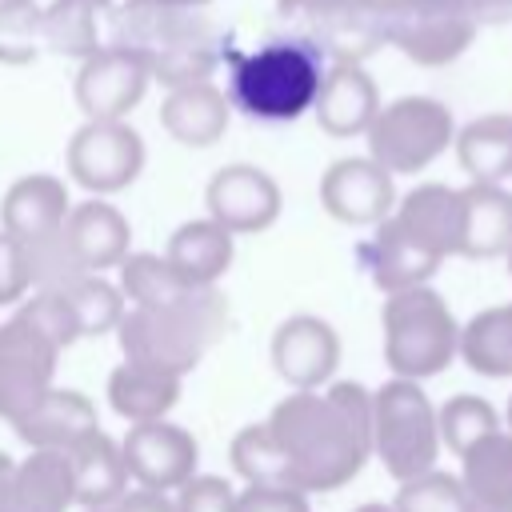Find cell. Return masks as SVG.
Instances as JSON below:
<instances>
[{
	"label": "cell",
	"mask_w": 512,
	"mask_h": 512,
	"mask_svg": "<svg viewBox=\"0 0 512 512\" xmlns=\"http://www.w3.org/2000/svg\"><path fill=\"white\" fill-rule=\"evenodd\" d=\"M268 428L288 460L292 484L312 492L344 488L372 456V392L356 380L324 388H288Z\"/></svg>",
	"instance_id": "cell-1"
},
{
	"label": "cell",
	"mask_w": 512,
	"mask_h": 512,
	"mask_svg": "<svg viewBox=\"0 0 512 512\" xmlns=\"http://www.w3.org/2000/svg\"><path fill=\"white\" fill-rule=\"evenodd\" d=\"M112 44L128 48L164 88L208 80L228 56L224 32L204 8H168L152 0H124L112 12Z\"/></svg>",
	"instance_id": "cell-2"
},
{
	"label": "cell",
	"mask_w": 512,
	"mask_h": 512,
	"mask_svg": "<svg viewBox=\"0 0 512 512\" xmlns=\"http://www.w3.org/2000/svg\"><path fill=\"white\" fill-rule=\"evenodd\" d=\"M228 332V300L216 284L188 288L168 304H132L116 324L124 360L188 376L200 356Z\"/></svg>",
	"instance_id": "cell-3"
},
{
	"label": "cell",
	"mask_w": 512,
	"mask_h": 512,
	"mask_svg": "<svg viewBox=\"0 0 512 512\" xmlns=\"http://www.w3.org/2000/svg\"><path fill=\"white\" fill-rule=\"evenodd\" d=\"M324 72H328V56L312 40H268L256 52L228 56L224 92L232 108L252 120L288 124L312 112Z\"/></svg>",
	"instance_id": "cell-4"
},
{
	"label": "cell",
	"mask_w": 512,
	"mask_h": 512,
	"mask_svg": "<svg viewBox=\"0 0 512 512\" xmlns=\"http://www.w3.org/2000/svg\"><path fill=\"white\" fill-rule=\"evenodd\" d=\"M380 320H384V364L392 376L428 380L456 360L460 324L436 288L412 284L400 292H384Z\"/></svg>",
	"instance_id": "cell-5"
},
{
	"label": "cell",
	"mask_w": 512,
	"mask_h": 512,
	"mask_svg": "<svg viewBox=\"0 0 512 512\" xmlns=\"http://www.w3.org/2000/svg\"><path fill=\"white\" fill-rule=\"evenodd\" d=\"M440 448V420L420 380L392 376L372 392V456L396 484L436 468Z\"/></svg>",
	"instance_id": "cell-6"
},
{
	"label": "cell",
	"mask_w": 512,
	"mask_h": 512,
	"mask_svg": "<svg viewBox=\"0 0 512 512\" xmlns=\"http://www.w3.org/2000/svg\"><path fill=\"white\" fill-rule=\"evenodd\" d=\"M364 136L368 156L380 160L392 176H416L452 148L456 120L452 108L432 96H400L392 104H380Z\"/></svg>",
	"instance_id": "cell-7"
},
{
	"label": "cell",
	"mask_w": 512,
	"mask_h": 512,
	"mask_svg": "<svg viewBox=\"0 0 512 512\" xmlns=\"http://www.w3.org/2000/svg\"><path fill=\"white\" fill-rule=\"evenodd\" d=\"M480 16L472 0H408L384 12V44L400 48L420 68L460 60L476 40Z\"/></svg>",
	"instance_id": "cell-8"
},
{
	"label": "cell",
	"mask_w": 512,
	"mask_h": 512,
	"mask_svg": "<svg viewBox=\"0 0 512 512\" xmlns=\"http://www.w3.org/2000/svg\"><path fill=\"white\" fill-rule=\"evenodd\" d=\"M64 164L84 192L112 196L140 176L144 140L128 120H84L68 140Z\"/></svg>",
	"instance_id": "cell-9"
},
{
	"label": "cell",
	"mask_w": 512,
	"mask_h": 512,
	"mask_svg": "<svg viewBox=\"0 0 512 512\" xmlns=\"http://www.w3.org/2000/svg\"><path fill=\"white\" fill-rule=\"evenodd\" d=\"M60 348L20 312L0 320V420L16 424L52 384Z\"/></svg>",
	"instance_id": "cell-10"
},
{
	"label": "cell",
	"mask_w": 512,
	"mask_h": 512,
	"mask_svg": "<svg viewBox=\"0 0 512 512\" xmlns=\"http://www.w3.org/2000/svg\"><path fill=\"white\" fill-rule=\"evenodd\" d=\"M320 204L348 228H372L396 208V176L372 156H340L320 176Z\"/></svg>",
	"instance_id": "cell-11"
},
{
	"label": "cell",
	"mask_w": 512,
	"mask_h": 512,
	"mask_svg": "<svg viewBox=\"0 0 512 512\" xmlns=\"http://www.w3.org/2000/svg\"><path fill=\"white\" fill-rule=\"evenodd\" d=\"M152 76L148 68L120 44H100L76 68V104L84 120H128V112L144 100Z\"/></svg>",
	"instance_id": "cell-12"
},
{
	"label": "cell",
	"mask_w": 512,
	"mask_h": 512,
	"mask_svg": "<svg viewBox=\"0 0 512 512\" xmlns=\"http://www.w3.org/2000/svg\"><path fill=\"white\" fill-rule=\"evenodd\" d=\"M128 476L144 488L176 492L200 464V444L188 428L172 424L168 416L160 420H136L128 424V436L120 440Z\"/></svg>",
	"instance_id": "cell-13"
},
{
	"label": "cell",
	"mask_w": 512,
	"mask_h": 512,
	"mask_svg": "<svg viewBox=\"0 0 512 512\" xmlns=\"http://www.w3.org/2000/svg\"><path fill=\"white\" fill-rule=\"evenodd\" d=\"M268 356L288 388H324L340 364V336L324 316L296 312L276 324Z\"/></svg>",
	"instance_id": "cell-14"
},
{
	"label": "cell",
	"mask_w": 512,
	"mask_h": 512,
	"mask_svg": "<svg viewBox=\"0 0 512 512\" xmlns=\"http://www.w3.org/2000/svg\"><path fill=\"white\" fill-rule=\"evenodd\" d=\"M208 216L220 220L232 236L240 232H264L280 216V184L256 168V164H224L212 172L204 188Z\"/></svg>",
	"instance_id": "cell-15"
},
{
	"label": "cell",
	"mask_w": 512,
	"mask_h": 512,
	"mask_svg": "<svg viewBox=\"0 0 512 512\" xmlns=\"http://www.w3.org/2000/svg\"><path fill=\"white\" fill-rule=\"evenodd\" d=\"M72 468L60 448H28V456L0 452V512H68Z\"/></svg>",
	"instance_id": "cell-16"
},
{
	"label": "cell",
	"mask_w": 512,
	"mask_h": 512,
	"mask_svg": "<svg viewBox=\"0 0 512 512\" xmlns=\"http://www.w3.org/2000/svg\"><path fill=\"white\" fill-rule=\"evenodd\" d=\"M360 256H364V268L380 292L428 284L436 276V268L444 264V256L432 252L416 232H408L392 212L380 224H372V236L360 248Z\"/></svg>",
	"instance_id": "cell-17"
},
{
	"label": "cell",
	"mask_w": 512,
	"mask_h": 512,
	"mask_svg": "<svg viewBox=\"0 0 512 512\" xmlns=\"http://www.w3.org/2000/svg\"><path fill=\"white\" fill-rule=\"evenodd\" d=\"M60 232H64L68 252L76 256V264L88 272H108L132 252L128 216L104 196H88V200L72 204Z\"/></svg>",
	"instance_id": "cell-18"
},
{
	"label": "cell",
	"mask_w": 512,
	"mask_h": 512,
	"mask_svg": "<svg viewBox=\"0 0 512 512\" xmlns=\"http://www.w3.org/2000/svg\"><path fill=\"white\" fill-rule=\"evenodd\" d=\"M304 16L312 24L308 40L328 56V64H364L384 48V12L364 0H328Z\"/></svg>",
	"instance_id": "cell-19"
},
{
	"label": "cell",
	"mask_w": 512,
	"mask_h": 512,
	"mask_svg": "<svg viewBox=\"0 0 512 512\" xmlns=\"http://www.w3.org/2000/svg\"><path fill=\"white\" fill-rule=\"evenodd\" d=\"M228 120L232 100L220 84H212V76L168 88L160 104V128L184 148H212L228 132Z\"/></svg>",
	"instance_id": "cell-20"
},
{
	"label": "cell",
	"mask_w": 512,
	"mask_h": 512,
	"mask_svg": "<svg viewBox=\"0 0 512 512\" xmlns=\"http://www.w3.org/2000/svg\"><path fill=\"white\" fill-rule=\"evenodd\" d=\"M376 112H380V88L364 72V64H328L312 104L316 124L328 136L348 140V136H364Z\"/></svg>",
	"instance_id": "cell-21"
},
{
	"label": "cell",
	"mask_w": 512,
	"mask_h": 512,
	"mask_svg": "<svg viewBox=\"0 0 512 512\" xmlns=\"http://www.w3.org/2000/svg\"><path fill=\"white\" fill-rule=\"evenodd\" d=\"M72 468V496L76 508H96V504H116L128 492V464L120 440H112L100 424L88 428L80 440L60 448Z\"/></svg>",
	"instance_id": "cell-22"
},
{
	"label": "cell",
	"mask_w": 512,
	"mask_h": 512,
	"mask_svg": "<svg viewBox=\"0 0 512 512\" xmlns=\"http://www.w3.org/2000/svg\"><path fill=\"white\" fill-rule=\"evenodd\" d=\"M72 200H68V184L52 172H28L20 180L8 184L4 200H0V228L12 232L16 240L32 244L52 236L64 216H68Z\"/></svg>",
	"instance_id": "cell-23"
},
{
	"label": "cell",
	"mask_w": 512,
	"mask_h": 512,
	"mask_svg": "<svg viewBox=\"0 0 512 512\" xmlns=\"http://www.w3.org/2000/svg\"><path fill=\"white\" fill-rule=\"evenodd\" d=\"M512 248V192L504 184L472 180L460 188V256L492 260Z\"/></svg>",
	"instance_id": "cell-24"
},
{
	"label": "cell",
	"mask_w": 512,
	"mask_h": 512,
	"mask_svg": "<svg viewBox=\"0 0 512 512\" xmlns=\"http://www.w3.org/2000/svg\"><path fill=\"white\" fill-rule=\"evenodd\" d=\"M88 428H96V404L76 392V388H60L52 384L16 424L12 432L28 444V448H68L72 440H80Z\"/></svg>",
	"instance_id": "cell-25"
},
{
	"label": "cell",
	"mask_w": 512,
	"mask_h": 512,
	"mask_svg": "<svg viewBox=\"0 0 512 512\" xmlns=\"http://www.w3.org/2000/svg\"><path fill=\"white\" fill-rule=\"evenodd\" d=\"M392 216L416 232L432 252H440L444 260L448 256H460V188L452 184H416L412 192H404L392 208Z\"/></svg>",
	"instance_id": "cell-26"
},
{
	"label": "cell",
	"mask_w": 512,
	"mask_h": 512,
	"mask_svg": "<svg viewBox=\"0 0 512 512\" xmlns=\"http://www.w3.org/2000/svg\"><path fill=\"white\" fill-rule=\"evenodd\" d=\"M164 256L172 260V268H176L192 288H204V284H216V280L232 268L236 236H232L220 220L200 216V220L180 224V228L168 236Z\"/></svg>",
	"instance_id": "cell-27"
},
{
	"label": "cell",
	"mask_w": 512,
	"mask_h": 512,
	"mask_svg": "<svg viewBox=\"0 0 512 512\" xmlns=\"http://www.w3.org/2000/svg\"><path fill=\"white\" fill-rule=\"evenodd\" d=\"M112 0H52L40 8L44 48L68 60H84L104 44V24H112Z\"/></svg>",
	"instance_id": "cell-28"
},
{
	"label": "cell",
	"mask_w": 512,
	"mask_h": 512,
	"mask_svg": "<svg viewBox=\"0 0 512 512\" xmlns=\"http://www.w3.org/2000/svg\"><path fill=\"white\" fill-rule=\"evenodd\" d=\"M176 400H180V376H172V372H160V368H148L136 360H120L108 372V404L128 424L160 420L172 412Z\"/></svg>",
	"instance_id": "cell-29"
},
{
	"label": "cell",
	"mask_w": 512,
	"mask_h": 512,
	"mask_svg": "<svg viewBox=\"0 0 512 512\" xmlns=\"http://www.w3.org/2000/svg\"><path fill=\"white\" fill-rule=\"evenodd\" d=\"M452 148L468 180H512V112H484L468 120L464 128H456Z\"/></svg>",
	"instance_id": "cell-30"
},
{
	"label": "cell",
	"mask_w": 512,
	"mask_h": 512,
	"mask_svg": "<svg viewBox=\"0 0 512 512\" xmlns=\"http://www.w3.org/2000/svg\"><path fill=\"white\" fill-rule=\"evenodd\" d=\"M456 356L488 380H508L512 376V300L480 308L464 328H460V348Z\"/></svg>",
	"instance_id": "cell-31"
},
{
	"label": "cell",
	"mask_w": 512,
	"mask_h": 512,
	"mask_svg": "<svg viewBox=\"0 0 512 512\" xmlns=\"http://www.w3.org/2000/svg\"><path fill=\"white\" fill-rule=\"evenodd\" d=\"M460 484L468 504H496L512 496V432L496 428L460 452Z\"/></svg>",
	"instance_id": "cell-32"
},
{
	"label": "cell",
	"mask_w": 512,
	"mask_h": 512,
	"mask_svg": "<svg viewBox=\"0 0 512 512\" xmlns=\"http://www.w3.org/2000/svg\"><path fill=\"white\" fill-rule=\"evenodd\" d=\"M48 288H56L64 300H68V308H72V316H76V328H80V336H104V332H116V324H120V316H124V292H120V284H112V280H104V272H72V276H64V280H56V284H48Z\"/></svg>",
	"instance_id": "cell-33"
},
{
	"label": "cell",
	"mask_w": 512,
	"mask_h": 512,
	"mask_svg": "<svg viewBox=\"0 0 512 512\" xmlns=\"http://www.w3.org/2000/svg\"><path fill=\"white\" fill-rule=\"evenodd\" d=\"M116 268H120V292L128 304H168L192 288L172 268V260L156 252H128Z\"/></svg>",
	"instance_id": "cell-34"
},
{
	"label": "cell",
	"mask_w": 512,
	"mask_h": 512,
	"mask_svg": "<svg viewBox=\"0 0 512 512\" xmlns=\"http://www.w3.org/2000/svg\"><path fill=\"white\" fill-rule=\"evenodd\" d=\"M228 460L236 468L240 480L248 484H292V472H288V460L268 428V420L260 424H244L232 444H228Z\"/></svg>",
	"instance_id": "cell-35"
},
{
	"label": "cell",
	"mask_w": 512,
	"mask_h": 512,
	"mask_svg": "<svg viewBox=\"0 0 512 512\" xmlns=\"http://www.w3.org/2000/svg\"><path fill=\"white\" fill-rule=\"evenodd\" d=\"M436 420H440V440H444V448L456 452V456H460L468 444H476L480 436H488V432L500 428L496 408H492L484 396H476V392H460V396H452L448 404H440V408H436Z\"/></svg>",
	"instance_id": "cell-36"
},
{
	"label": "cell",
	"mask_w": 512,
	"mask_h": 512,
	"mask_svg": "<svg viewBox=\"0 0 512 512\" xmlns=\"http://www.w3.org/2000/svg\"><path fill=\"white\" fill-rule=\"evenodd\" d=\"M392 508L396 512H468V496H464L460 476L428 468L420 476L400 480V488L392 496Z\"/></svg>",
	"instance_id": "cell-37"
},
{
	"label": "cell",
	"mask_w": 512,
	"mask_h": 512,
	"mask_svg": "<svg viewBox=\"0 0 512 512\" xmlns=\"http://www.w3.org/2000/svg\"><path fill=\"white\" fill-rule=\"evenodd\" d=\"M44 48L40 4L36 0H0V64H28Z\"/></svg>",
	"instance_id": "cell-38"
},
{
	"label": "cell",
	"mask_w": 512,
	"mask_h": 512,
	"mask_svg": "<svg viewBox=\"0 0 512 512\" xmlns=\"http://www.w3.org/2000/svg\"><path fill=\"white\" fill-rule=\"evenodd\" d=\"M176 512H236V488L212 472H192L176 492Z\"/></svg>",
	"instance_id": "cell-39"
},
{
	"label": "cell",
	"mask_w": 512,
	"mask_h": 512,
	"mask_svg": "<svg viewBox=\"0 0 512 512\" xmlns=\"http://www.w3.org/2000/svg\"><path fill=\"white\" fill-rule=\"evenodd\" d=\"M32 292V260L24 240L0 228V304H20Z\"/></svg>",
	"instance_id": "cell-40"
},
{
	"label": "cell",
	"mask_w": 512,
	"mask_h": 512,
	"mask_svg": "<svg viewBox=\"0 0 512 512\" xmlns=\"http://www.w3.org/2000/svg\"><path fill=\"white\" fill-rule=\"evenodd\" d=\"M236 512H312L308 492L296 484H244L236 492Z\"/></svg>",
	"instance_id": "cell-41"
},
{
	"label": "cell",
	"mask_w": 512,
	"mask_h": 512,
	"mask_svg": "<svg viewBox=\"0 0 512 512\" xmlns=\"http://www.w3.org/2000/svg\"><path fill=\"white\" fill-rule=\"evenodd\" d=\"M120 504H124L128 512H176V500H172V492H160V488H144V484L128 488V492L120 496Z\"/></svg>",
	"instance_id": "cell-42"
},
{
	"label": "cell",
	"mask_w": 512,
	"mask_h": 512,
	"mask_svg": "<svg viewBox=\"0 0 512 512\" xmlns=\"http://www.w3.org/2000/svg\"><path fill=\"white\" fill-rule=\"evenodd\" d=\"M480 24H512V0H472Z\"/></svg>",
	"instance_id": "cell-43"
},
{
	"label": "cell",
	"mask_w": 512,
	"mask_h": 512,
	"mask_svg": "<svg viewBox=\"0 0 512 512\" xmlns=\"http://www.w3.org/2000/svg\"><path fill=\"white\" fill-rule=\"evenodd\" d=\"M284 12H308V8H320V4H328V0H276Z\"/></svg>",
	"instance_id": "cell-44"
},
{
	"label": "cell",
	"mask_w": 512,
	"mask_h": 512,
	"mask_svg": "<svg viewBox=\"0 0 512 512\" xmlns=\"http://www.w3.org/2000/svg\"><path fill=\"white\" fill-rule=\"evenodd\" d=\"M468 512H512V496H504L496 504H468Z\"/></svg>",
	"instance_id": "cell-45"
},
{
	"label": "cell",
	"mask_w": 512,
	"mask_h": 512,
	"mask_svg": "<svg viewBox=\"0 0 512 512\" xmlns=\"http://www.w3.org/2000/svg\"><path fill=\"white\" fill-rule=\"evenodd\" d=\"M152 4H168V8H208L212 0H152Z\"/></svg>",
	"instance_id": "cell-46"
},
{
	"label": "cell",
	"mask_w": 512,
	"mask_h": 512,
	"mask_svg": "<svg viewBox=\"0 0 512 512\" xmlns=\"http://www.w3.org/2000/svg\"><path fill=\"white\" fill-rule=\"evenodd\" d=\"M352 512H396V508H392V504H376V500H372V504H360V508H352Z\"/></svg>",
	"instance_id": "cell-47"
},
{
	"label": "cell",
	"mask_w": 512,
	"mask_h": 512,
	"mask_svg": "<svg viewBox=\"0 0 512 512\" xmlns=\"http://www.w3.org/2000/svg\"><path fill=\"white\" fill-rule=\"evenodd\" d=\"M80 512H128V508L116 500V504H96V508H80Z\"/></svg>",
	"instance_id": "cell-48"
},
{
	"label": "cell",
	"mask_w": 512,
	"mask_h": 512,
	"mask_svg": "<svg viewBox=\"0 0 512 512\" xmlns=\"http://www.w3.org/2000/svg\"><path fill=\"white\" fill-rule=\"evenodd\" d=\"M364 4H372V8L388 12V8H400V4H408V0H364Z\"/></svg>",
	"instance_id": "cell-49"
},
{
	"label": "cell",
	"mask_w": 512,
	"mask_h": 512,
	"mask_svg": "<svg viewBox=\"0 0 512 512\" xmlns=\"http://www.w3.org/2000/svg\"><path fill=\"white\" fill-rule=\"evenodd\" d=\"M504 424H508V432H512V396H508V408H504Z\"/></svg>",
	"instance_id": "cell-50"
},
{
	"label": "cell",
	"mask_w": 512,
	"mask_h": 512,
	"mask_svg": "<svg viewBox=\"0 0 512 512\" xmlns=\"http://www.w3.org/2000/svg\"><path fill=\"white\" fill-rule=\"evenodd\" d=\"M504 256H508V276H512V248H508V252H504Z\"/></svg>",
	"instance_id": "cell-51"
}]
</instances>
